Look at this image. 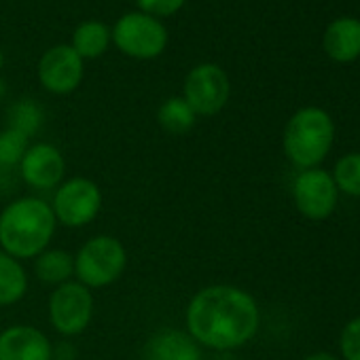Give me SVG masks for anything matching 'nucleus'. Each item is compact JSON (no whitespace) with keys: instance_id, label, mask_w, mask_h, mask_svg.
Returning <instances> with one entry per match:
<instances>
[{"instance_id":"4468645a","label":"nucleus","mask_w":360,"mask_h":360,"mask_svg":"<svg viewBox=\"0 0 360 360\" xmlns=\"http://www.w3.org/2000/svg\"><path fill=\"white\" fill-rule=\"evenodd\" d=\"M324 49L335 62H352L360 56V20L341 18L324 32Z\"/></svg>"},{"instance_id":"a878e982","label":"nucleus","mask_w":360,"mask_h":360,"mask_svg":"<svg viewBox=\"0 0 360 360\" xmlns=\"http://www.w3.org/2000/svg\"><path fill=\"white\" fill-rule=\"evenodd\" d=\"M3 64H5V56H3V51H0V68H3Z\"/></svg>"},{"instance_id":"6ab92c4d","label":"nucleus","mask_w":360,"mask_h":360,"mask_svg":"<svg viewBox=\"0 0 360 360\" xmlns=\"http://www.w3.org/2000/svg\"><path fill=\"white\" fill-rule=\"evenodd\" d=\"M7 121H9V127H11V129H18L20 134L32 138V136L43 127L45 112H43V106H41L39 102L26 98V100L15 102V104L7 110Z\"/></svg>"},{"instance_id":"f8f14e48","label":"nucleus","mask_w":360,"mask_h":360,"mask_svg":"<svg viewBox=\"0 0 360 360\" xmlns=\"http://www.w3.org/2000/svg\"><path fill=\"white\" fill-rule=\"evenodd\" d=\"M0 360H53V345L41 328L13 324L0 330Z\"/></svg>"},{"instance_id":"9b49d317","label":"nucleus","mask_w":360,"mask_h":360,"mask_svg":"<svg viewBox=\"0 0 360 360\" xmlns=\"http://www.w3.org/2000/svg\"><path fill=\"white\" fill-rule=\"evenodd\" d=\"M39 81L51 94H72L83 81V60L70 45H56L39 62Z\"/></svg>"},{"instance_id":"1a4fd4ad","label":"nucleus","mask_w":360,"mask_h":360,"mask_svg":"<svg viewBox=\"0 0 360 360\" xmlns=\"http://www.w3.org/2000/svg\"><path fill=\"white\" fill-rule=\"evenodd\" d=\"M231 94L227 72L217 64H200L185 77L183 98L198 117L219 115Z\"/></svg>"},{"instance_id":"b1692460","label":"nucleus","mask_w":360,"mask_h":360,"mask_svg":"<svg viewBox=\"0 0 360 360\" xmlns=\"http://www.w3.org/2000/svg\"><path fill=\"white\" fill-rule=\"evenodd\" d=\"M303 360H339V358L330 352H314V354L305 356Z\"/></svg>"},{"instance_id":"39448f33","label":"nucleus","mask_w":360,"mask_h":360,"mask_svg":"<svg viewBox=\"0 0 360 360\" xmlns=\"http://www.w3.org/2000/svg\"><path fill=\"white\" fill-rule=\"evenodd\" d=\"M102 189L85 176H72L56 189L49 204L58 225L81 229L96 221L102 210Z\"/></svg>"},{"instance_id":"393cba45","label":"nucleus","mask_w":360,"mask_h":360,"mask_svg":"<svg viewBox=\"0 0 360 360\" xmlns=\"http://www.w3.org/2000/svg\"><path fill=\"white\" fill-rule=\"evenodd\" d=\"M5 91H7V87H5V83H3V79H0V100H3V96H5Z\"/></svg>"},{"instance_id":"7ed1b4c3","label":"nucleus","mask_w":360,"mask_h":360,"mask_svg":"<svg viewBox=\"0 0 360 360\" xmlns=\"http://www.w3.org/2000/svg\"><path fill=\"white\" fill-rule=\"evenodd\" d=\"M335 123L330 115L318 106H305L297 110L282 136V148L288 161L299 169L320 167L333 148Z\"/></svg>"},{"instance_id":"ddd939ff","label":"nucleus","mask_w":360,"mask_h":360,"mask_svg":"<svg viewBox=\"0 0 360 360\" xmlns=\"http://www.w3.org/2000/svg\"><path fill=\"white\" fill-rule=\"evenodd\" d=\"M142 360H204V354L187 330L161 328L144 343Z\"/></svg>"},{"instance_id":"5701e85b","label":"nucleus","mask_w":360,"mask_h":360,"mask_svg":"<svg viewBox=\"0 0 360 360\" xmlns=\"http://www.w3.org/2000/svg\"><path fill=\"white\" fill-rule=\"evenodd\" d=\"M140 13H146L150 18H169L183 9L185 0H136Z\"/></svg>"},{"instance_id":"9d476101","label":"nucleus","mask_w":360,"mask_h":360,"mask_svg":"<svg viewBox=\"0 0 360 360\" xmlns=\"http://www.w3.org/2000/svg\"><path fill=\"white\" fill-rule=\"evenodd\" d=\"M18 167L24 183L39 191L58 189L64 183V174H66L64 155L60 153L58 146L49 142L30 144Z\"/></svg>"},{"instance_id":"bb28decb","label":"nucleus","mask_w":360,"mask_h":360,"mask_svg":"<svg viewBox=\"0 0 360 360\" xmlns=\"http://www.w3.org/2000/svg\"><path fill=\"white\" fill-rule=\"evenodd\" d=\"M62 360H66V358H62Z\"/></svg>"},{"instance_id":"20e7f679","label":"nucleus","mask_w":360,"mask_h":360,"mask_svg":"<svg viewBox=\"0 0 360 360\" xmlns=\"http://www.w3.org/2000/svg\"><path fill=\"white\" fill-rule=\"evenodd\" d=\"M127 267V250L121 240L112 236L89 238L75 255L77 282L91 288L115 284Z\"/></svg>"},{"instance_id":"f257e3e1","label":"nucleus","mask_w":360,"mask_h":360,"mask_svg":"<svg viewBox=\"0 0 360 360\" xmlns=\"http://www.w3.org/2000/svg\"><path fill=\"white\" fill-rule=\"evenodd\" d=\"M187 333L208 349L231 352L255 339L261 324L257 299L233 284H210L187 305Z\"/></svg>"},{"instance_id":"6e6552de","label":"nucleus","mask_w":360,"mask_h":360,"mask_svg":"<svg viewBox=\"0 0 360 360\" xmlns=\"http://www.w3.org/2000/svg\"><path fill=\"white\" fill-rule=\"evenodd\" d=\"M47 309L51 326L64 337H75L91 324L96 301L87 286L70 280L53 288Z\"/></svg>"},{"instance_id":"f03ea898","label":"nucleus","mask_w":360,"mask_h":360,"mask_svg":"<svg viewBox=\"0 0 360 360\" xmlns=\"http://www.w3.org/2000/svg\"><path fill=\"white\" fill-rule=\"evenodd\" d=\"M58 221L41 198H18L0 212V250L18 261L37 259L49 248Z\"/></svg>"},{"instance_id":"a211bd4d","label":"nucleus","mask_w":360,"mask_h":360,"mask_svg":"<svg viewBox=\"0 0 360 360\" xmlns=\"http://www.w3.org/2000/svg\"><path fill=\"white\" fill-rule=\"evenodd\" d=\"M157 121L161 125V129H165L172 136H183L187 131H191L198 123V115L195 110L187 104V100L180 98H167L159 110H157Z\"/></svg>"},{"instance_id":"4be33fe9","label":"nucleus","mask_w":360,"mask_h":360,"mask_svg":"<svg viewBox=\"0 0 360 360\" xmlns=\"http://www.w3.org/2000/svg\"><path fill=\"white\" fill-rule=\"evenodd\" d=\"M339 352L343 360H360V314L347 320L341 328Z\"/></svg>"},{"instance_id":"0eeeda50","label":"nucleus","mask_w":360,"mask_h":360,"mask_svg":"<svg viewBox=\"0 0 360 360\" xmlns=\"http://www.w3.org/2000/svg\"><path fill=\"white\" fill-rule=\"evenodd\" d=\"M290 193L299 214L314 223L326 221L335 212L339 202V189L330 172L324 167L299 169L292 180Z\"/></svg>"},{"instance_id":"412c9836","label":"nucleus","mask_w":360,"mask_h":360,"mask_svg":"<svg viewBox=\"0 0 360 360\" xmlns=\"http://www.w3.org/2000/svg\"><path fill=\"white\" fill-rule=\"evenodd\" d=\"M28 146H30V138L20 134L18 129L7 127L0 131V169L18 167Z\"/></svg>"},{"instance_id":"f3484780","label":"nucleus","mask_w":360,"mask_h":360,"mask_svg":"<svg viewBox=\"0 0 360 360\" xmlns=\"http://www.w3.org/2000/svg\"><path fill=\"white\" fill-rule=\"evenodd\" d=\"M108 43H110L108 26H104L102 22L89 20L77 26L70 47L77 51L81 60H96L108 49Z\"/></svg>"},{"instance_id":"423d86ee","label":"nucleus","mask_w":360,"mask_h":360,"mask_svg":"<svg viewBox=\"0 0 360 360\" xmlns=\"http://www.w3.org/2000/svg\"><path fill=\"white\" fill-rule=\"evenodd\" d=\"M110 41L121 53L134 60H153L163 53L167 45V30L157 18L138 11L123 15L112 26Z\"/></svg>"},{"instance_id":"dca6fc26","label":"nucleus","mask_w":360,"mask_h":360,"mask_svg":"<svg viewBox=\"0 0 360 360\" xmlns=\"http://www.w3.org/2000/svg\"><path fill=\"white\" fill-rule=\"evenodd\" d=\"M28 292V274L24 265L0 250V307L22 301Z\"/></svg>"},{"instance_id":"aec40b11","label":"nucleus","mask_w":360,"mask_h":360,"mask_svg":"<svg viewBox=\"0 0 360 360\" xmlns=\"http://www.w3.org/2000/svg\"><path fill=\"white\" fill-rule=\"evenodd\" d=\"M339 193L360 198V153H347L337 159L330 172Z\"/></svg>"},{"instance_id":"2eb2a0df","label":"nucleus","mask_w":360,"mask_h":360,"mask_svg":"<svg viewBox=\"0 0 360 360\" xmlns=\"http://www.w3.org/2000/svg\"><path fill=\"white\" fill-rule=\"evenodd\" d=\"M34 271L43 284H66L75 276V255H70L64 248H47L37 257Z\"/></svg>"}]
</instances>
